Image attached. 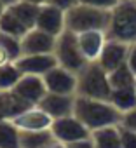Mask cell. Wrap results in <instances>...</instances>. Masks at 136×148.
<instances>
[{
  "instance_id": "obj_1",
  "label": "cell",
  "mask_w": 136,
  "mask_h": 148,
  "mask_svg": "<svg viewBox=\"0 0 136 148\" xmlns=\"http://www.w3.org/2000/svg\"><path fill=\"white\" fill-rule=\"evenodd\" d=\"M73 115L93 132L110 125H120L122 113L108 99H93V98H75Z\"/></svg>"
},
{
  "instance_id": "obj_2",
  "label": "cell",
  "mask_w": 136,
  "mask_h": 148,
  "mask_svg": "<svg viewBox=\"0 0 136 148\" xmlns=\"http://www.w3.org/2000/svg\"><path fill=\"white\" fill-rule=\"evenodd\" d=\"M66 30L75 35L86 32H106L110 25V11L96 9L84 4H75L65 12Z\"/></svg>"
},
{
  "instance_id": "obj_3",
  "label": "cell",
  "mask_w": 136,
  "mask_h": 148,
  "mask_svg": "<svg viewBox=\"0 0 136 148\" xmlns=\"http://www.w3.org/2000/svg\"><path fill=\"white\" fill-rule=\"evenodd\" d=\"M106 37L126 44L136 42V0H120L110 11Z\"/></svg>"
},
{
  "instance_id": "obj_4",
  "label": "cell",
  "mask_w": 136,
  "mask_h": 148,
  "mask_svg": "<svg viewBox=\"0 0 136 148\" xmlns=\"http://www.w3.org/2000/svg\"><path fill=\"white\" fill-rule=\"evenodd\" d=\"M110 94H112V86L108 73L100 66L98 61L87 63L77 73V96L110 101Z\"/></svg>"
},
{
  "instance_id": "obj_5",
  "label": "cell",
  "mask_w": 136,
  "mask_h": 148,
  "mask_svg": "<svg viewBox=\"0 0 136 148\" xmlns=\"http://www.w3.org/2000/svg\"><path fill=\"white\" fill-rule=\"evenodd\" d=\"M52 54L59 66L73 73H79L89 63L86 56L82 54V49L79 45V37L68 30H65L59 37H56V45H54Z\"/></svg>"
},
{
  "instance_id": "obj_6",
  "label": "cell",
  "mask_w": 136,
  "mask_h": 148,
  "mask_svg": "<svg viewBox=\"0 0 136 148\" xmlns=\"http://www.w3.org/2000/svg\"><path fill=\"white\" fill-rule=\"evenodd\" d=\"M51 134L61 145H70V143L91 138V131L75 115H68V117H61V119L52 120Z\"/></svg>"
},
{
  "instance_id": "obj_7",
  "label": "cell",
  "mask_w": 136,
  "mask_h": 148,
  "mask_svg": "<svg viewBox=\"0 0 136 148\" xmlns=\"http://www.w3.org/2000/svg\"><path fill=\"white\" fill-rule=\"evenodd\" d=\"M44 82H45L47 92L77 96V73L66 70L59 64L45 73Z\"/></svg>"
},
{
  "instance_id": "obj_8",
  "label": "cell",
  "mask_w": 136,
  "mask_h": 148,
  "mask_svg": "<svg viewBox=\"0 0 136 148\" xmlns=\"http://www.w3.org/2000/svg\"><path fill=\"white\" fill-rule=\"evenodd\" d=\"M12 92L25 101L30 106H38L40 101L44 99V96L47 94V87L44 82V77H37V75H23L19 79V82L16 84V87L12 89Z\"/></svg>"
},
{
  "instance_id": "obj_9",
  "label": "cell",
  "mask_w": 136,
  "mask_h": 148,
  "mask_svg": "<svg viewBox=\"0 0 136 148\" xmlns=\"http://www.w3.org/2000/svg\"><path fill=\"white\" fill-rule=\"evenodd\" d=\"M129 45L131 44L108 38L106 44H105V47H103V51H101V54H100V58H98L100 66L106 73H112L113 70H117L122 64H126L127 52H129Z\"/></svg>"
},
{
  "instance_id": "obj_10",
  "label": "cell",
  "mask_w": 136,
  "mask_h": 148,
  "mask_svg": "<svg viewBox=\"0 0 136 148\" xmlns=\"http://www.w3.org/2000/svg\"><path fill=\"white\" fill-rule=\"evenodd\" d=\"M16 127L21 132H38V131H51L52 119L40 108V106H30L23 113H19L14 120Z\"/></svg>"
},
{
  "instance_id": "obj_11",
  "label": "cell",
  "mask_w": 136,
  "mask_h": 148,
  "mask_svg": "<svg viewBox=\"0 0 136 148\" xmlns=\"http://www.w3.org/2000/svg\"><path fill=\"white\" fill-rule=\"evenodd\" d=\"M75 98L77 96H70V94H56V92H47L44 96V99L40 101V108L52 119H61V117H68L73 115L75 110Z\"/></svg>"
},
{
  "instance_id": "obj_12",
  "label": "cell",
  "mask_w": 136,
  "mask_h": 148,
  "mask_svg": "<svg viewBox=\"0 0 136 148\" xmlns=\"http://www.w3.org/2000/svg\"><path fill=\"white\" fill-rule=\"evenodd\" d=\"M35 28H38V30L52 35V37H59L66 30L65 11L54 7V5H47V4L45 5H40Z\"/></svg>"
},
{
  "instance_id": "obj_13",
  "label": "cell",
  "mask_w": 136,
  "mask_h": 148,
  "mask_svg": "<svg viewBox=\"0 0 136 148\" xmlns=\"http://www.w3.org/2000/svg\"><path fill=\"white\" fill-rule=\"evenodd\" d=\"M18 68L23 75H37L44 77L47 71H51L54 66H58V61L54 54H23L16 61Z\"/></svg>"
},
{
  "instance_id": "obj_14",
  "label": "cell",
  "mask_w": 136,
  "mask_h": 148,
  "mask_svg": "<svg viewBox=\"0 0 136 148\" xmlns=\"http://www.w3.org/2000/svg\"><path fill=\"white\" fill-rule=\"evenodd\" d=\"M21 44H23V54H52L56 45V37L38 28H32L21 38Z\"/></svg>"
},
{
  "instance_id": "obj_15",
  "label": "cell",
  "mask_w": 136,
  "mask_h": 148,
  "mask_svg": "<svg viewBox=\"0 0 136 148\" xmlns=\"http://www.w3.org/2000/svg\"><path fill=\"white\" fill-rule=\"evenodd\" d=\"M77 37H79V45H80L86 59L89 63L98 61V58H100V54L108 40L106 32H86V33H80Z\"/></svg>"
},
{
  "instance_id": "obj_16",
  "label": "cell",
  "mask_w": 136,
  "mask_h": 148,
  "mask_svg": "<svg viewBox=\"0 0 136 148\" xmlns=\"http://www.w3.org/2000/svg\"><path fill=\"white\" fill-rule=\"evenodd\" d=\"M26 108H30V105L21 101L12 91H0V122L14 120Z\"/></svg>"
},
{
  "instance_id": "obj_17",
  "label": "cell",
  "mask_w": 136,
  "mask_h": 148,
  "mask_svg": "<svg viewBox=\"0 0 136 148\" xmlns=\"http://www.w3.org/2000/svg\"><path fill=\"white\" fill-rule=\"evenodd\" d=\"M91 139L96 148H122L120 125H110L91 132Z\"/></svg>"
},
{
  "instance_id": "obj_18",
  "label": "cell",
  "mask_w": 136,
  "mask_h": 148,
  "mask_svg": "<svg viewBox=\"0 0 136 148\" xmlns=\"http://www.w3.org/2000/svg\"><path fill=\"white\" fill-rule=\"evenodd\" d=\"M110 103L120 112L126 113L136 106V86L133 87H122V89H112Z\"/></svg>"
},
{
  "instance_id": "obj_19",
  "label": "cell",
  "mask_w": 136,
  "mask_h": 148,
  "mask_svg": "<svg viewBox=\"0 0 136 148\" xmlns=\"http://www.w3.org/2000/svg\"><path fill=\"white\" fill-rule=\"evenodd\" d=\"M21 23H25L30 30L35 28L37 25V18H38V11H40V5H33V4H28V2H23V0H19V2H16L14 5L7 7Z\"/></svg>"
},
{
  "instance_id": "obj_20",
  "label": "cell",
  "mask_w": 136,
  "mask_h": 148,
  "mask_svg": "<svg viewBox=\"0 0 136 148\" xmlns=\"http://www.w3.org/2000/svg\"><path fill=\"white\" fill-rule=\"evenodd\" d=\"M28 32H30V28L25 23H21L9 9H5V12L0 18V33H7V35L23 38Z\"/></svg>"
},
{
  "instance_id": "obj_21",
  "label": "cell",
  "mask_w": 136,
  "mask_h": 148,
  "mask_svg": "<svg viewBox=\"0 0 136 148\" xmlns=\"http://www.w3.org/2000/svg\"><path fill=\"white\" fill-rule=\"evenodd\" d=\"M0 148H21V131L12 120L0 122Z\"/></svg>"
},
{
  "instance_id": "obj_22",
  "label": "cell",
  "mask_w": 136,
  "mask_h": 148,
  "mask_svg": "<svg viewBox=\"0 0 136 148\" xmlns=\"http://www.w3.org/2000/svg\"><path fill=\"white\" fill-rule=\"evenodd\" d=\"M21 77L23 73L14 61L2 64L0 66V91H12Z\"/></svg>"
},
{
  "instance_id": "obj_23",
  "label": "cell",
  "mask_w": 136,
  "mask_h": 148,
  "mask_svg": "<svg viewBox=\"0 0 136 148\" xmlns=\"http://www.w3.org/2000/svg\"><path fill=\"white\" fill-rule=\"evenodd\" d=\"M56 139L51 134V131L21 132V148H47Z\"/></svg>"
},
{
  "instance_id": "obj_24",
  "label": "cell",
  "mask_w": 136,
  "mask_h": 148,
  "mask_svg": "<svg viewBox=\"0 0 136 148\" xmlns=\"http://www.w3.org/2000/svg\"><path fill=\"white\" fill-rule=\"evenodd\" d=\"M108 79H110L112 89H122V87L136 86V75L129 70L127 64H122L120 68H117L112 73H108Z\"/></svg>"
},
{
  "instance_id": "obj_25",
  "label": "cell",
  "mask_w": 136,
  "mask_h": 148,
  "mask_svg": "<svg viewBox=\"0 0 136 148\" xmlns=\"http://www.w3.org/2000/svg\"><path fill=\"white\" fill-rule=\"evenodd\" d=\"M0 49L4 51V54L9 58V61H18L23 56V44L21 38L7 35V33H0Z\"/></svg>"
},
{
  "instance_id": "obj_26",
  "label": "cell",
  "mask_w": 136,
  "mask_h": 148,
  "mask_svg": "<svg viewBox=\"0 0 136 148\" xmlns=\"http://www.w3.org/2000/svg\"><path fill=\"white\" fill-rule=\"evenodd\" d=\"M77 2L84 4V5L96 7V9H103V11H112L120 0H77Z\"/></svg>"
},
{
  "instance_id": "obj_27",
  "label": "cell",
  "mask_w": 136,
  "mask_h": 148,
  "mask_svg": "<svg viewBox=\"0 0 136 148\" xmlns=\"http://www.w3.org/2000/svg\"><path fill=\"white\" fill-rule=\"evenodd\" d=\"M120 138H122V148H136V132L129 131L120 125Z\"/></svg>"
},
{
  "instance_id": "obj_28",
  "label": "cell",
  "mask_w": 136,
  "mask_h": 148,
  "mask_svg": "<svg viewBox=\"0 0 136 148\" xmlns=\"http://www.w3.org/2000/svg\"><path fill=\"white\" fill-rule=\"evenodd\" d=\"M120 125L129 129V131H134L136 132V106L126 113H122V120H120Z\"/></svg>"
},
{
  "instance_id": "obj_29",
  "label": "cell",
  "mask_w": 136,
  "mask_h": 148,
  "mask_svg": "<svg viewBox=\"0 0 136 148\" xmlns=\"http://www.w3.org/2000/svg\"><path fill=\"white\" fill-rule=\"evenodd\" d=\"M75 4H79L77 0H47V5H54V7H58V9H61V11H68V9H72Z\"/></svg>"
},
{
  "instance_id": "obj_30",
  "label": "cell",
  "mask_w": 136,
  "mask_h": 148,
  "mask_svg": "<svg viewBox=\"0 0 136 148\" xmlns=\"http://www.w3.org/2000/svg\"><path fill=\"white\" fill-rule=\"evenodd\" d=\"M126 64L129 66V70L136 75V42L129 45V52H127V61Z\"/></svg>"
},
{
  "instance_id": "obj_31",
  "label": "cell",
  "mask_w": 136,
  "mask_h": 148,
  "mask_svg": "<svg viewBox=\"0 0 136 148\" xmlns=\"http://www.w3.org/2000/svg\"><path fill=\"white\" fill-rule=\"evenodd\" d=\"M65 146H66V148H96L91 138H86V139H80V141L70 143V145H65Z\"/></svg>"
},
{
  "instance_id": "obj_32",
  "label": "cell",
  "mask_w": 136,
  "mask_h": 148,
  "mask_svg": "<svg viewBox=\"0 0 136 148\" xmlns=\"http://www.w3.org/2000/svg\"><path fill=\"white\" fill-rule=\"evenodd\" d=\"M23 2L33 4V5H45V4H47V0H23Z\"/></svg>"
},
{
  "instance_id": "obj_33",
  "label": "cell",
  "mask_w": 136,
  "mask_h": 148,
  "mask_svg": "<svg viewBox=\"0 0 136 148\" xmlns=\"http://www.w3.org/2000/svg\"><path fill=\"white\" fill-rule=\"evenodd\" d=\"M5 63H11V61H9V58L4 54V51L0 49V66H2V64H5Z\"/></svg>"
},
{
  "instance_id": "obj_34",
  "label": "cell",
  "mask_w": 136,
  "mask_h": 148,
  "mask_svg": "<svg viewBox=\"0 0 136 148\" xmlns=\"http://www.w3.org/2000/svg\"><path fill=\"white\" fill-rule=\"evenodd\" d=\"M2 2H4L5 7H11V5H14L16 2H19V0H2Z\"/></svg>"
},
{
  "instance_id": "obj_35",
  "label": "cell",
  "mask_w": 136,
  "mask_h": 148,
  "mask_svg": "<svg viewBox=\"0 0 136 148\" xmlns=\"http://www.w3.org/2000/svg\"><path fill=\"white\" fill-rule=\"evenodd\" d=\"M47 148H66L65 145H61V143H58V141H54L51 146H47Z\"/></svg>"
},
{
  "instance_id": "obj_36",
  "label": "cell",
  "mask_w": 136,
  "mask_h": 148,
  "mask_svg": "<svg viewBox=\"0 0 136 148\" xmlns=\"http://www.w3.org/2000/svg\"><path fill=\"white\" fill-rule=\"evenodd\" d=\"M5 9H7V7L4 5V2H2V0H0V18H2V14L5 12Z\"/></svg>"
}]
</instances>
